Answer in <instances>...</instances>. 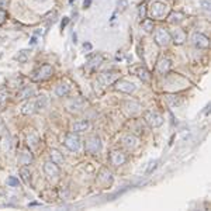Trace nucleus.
Listing matches in <instances>:
<instances>
[{
    "label": "nucleus",
    "instance_id": "f257e3e1",
    "mask_svg": "<svg viewBox=\"0 0 211 211\" xmlns=\"http://www.w3.org/2000/svg\"><path fill=\"white\" fill-rule=\"evenodd\" d=\"M169 12V6H167L165 2H161V0H152L149 4V14L152 18H158V20H162L165 16Z\"/></svg>",
    "mask_w": 211,
    "mask_h": 211
},
{
    "label": "nucleus",
    "instance_id": "f03ea898",
    "mask_svg": "<svg viewBox=\"0 0 211 211\" xmlns=\"http://www.w3.org/2000/svg\"><path fill=\"white\" fill-rule=\"evenodd\" d=\"M118 76H120V73L117 70H107V72H103L97 80H99L100 85L109 86V85H113L115 80H118Z\"/></svg>",
    "mask_w": 211,
    "mask_h": 211
},
{
    "label": "nucleus",
    "instance_id": "7ed1b4c3",
    "mask_svg": "<svg viewBox=\"0 0 211 211\" xmlns=\"http://www.w3.org/2000/svg\"><path fill=\"white\" fill-rule=\"evenodd\" d=\"M145 121L149 124V127L156 128V127H161L163 124V117L156 111H147L145 113Z\"/></svg>",
    "mask_w": 211,
    "mask_h": 211
},
{
    "label": "nucleus",
    "instance_id": "20e7f679",
    "mask_svg": "<svg viewBox=\"0 0 211 211\" xmlns=\"http://www.w3.org/2000/svg\"><path fill=\"white\" fill-rule=\"evenodd\" d=\"M52 75V66L51 65H42L40 69H37L32 75V79L40 82V80H45Z\"/></svg>",
    "mask_w": 211,
    "mask_h": 211
},
{
    "label": "nucleus",
    "instance_id": "39448f33",
    "mask_svg": "<svg viewBox=\"0 0 211 211\" xmlns=\"http://www.w3.org/2000/svg\"><path fill=\"white\" fill-rule=\"evenodd\" d=\"M65 147H66L68 149H70V151L77 152V151L80 149V138L77 137L75 132L68 134L66 138H65Z\"/></svg>",
    "mask_w": 211,
    "mask_h": 211
},
{
    "label": "nucleus",
    "instance_id": "423d86ee",
    "mask_svg": "<svg viewBox=\"0 0 211 211\" xmlns=\"http://www.w3.org/2000/svg\"><path fill=\"white\" fill-rule=\"evenodd\" d=\"M86 151L89 153H97L101 151V141L97 135H93L86 141Z\"/></svg>",
    "mask_w": 211,
    "mask_h": 211
},
{
    "label": "nucleus",
    "instance_id": "0eeeda50",
    "mask_svg": "<svg viewBox=\"0 0 211 211\" xmlns=\"http://www.w3.org/2000/svg\"><path fill=\"white\" fill-rule=\"evenodd\" d=\"M155 41L161 47H166L170 41V34L165 28H158L155 31Z\"/></svg>",
    "mask_w": 211,
    "mask_h": 211
},
{
    "label": "nucleus",
    "instance_id": "6e6552de",
    "mask_svg": "<svg viewBox=\"0 0 211 211\" xmlns=\"http://www.w3.org/2000/svg\"><path fill=\"white\" fill-rule=\"evenodd\" d=\"M191 42H193V45H196V47H199V48L210 47V40H208L204 34H201V32H194V34L191 35Z\"/></svg>",
    "mask_w": 211,
    "mask_h": 211
},
{
    "label": "nucleus",
    "instance_id": "1a4fd4ad",
    "mask_svg": "<svg viewBox=\"0 0 211 211\" xmlns=\"http://www.w3.org/2000/svg\"><path fill=\"white\" fill-rule=\"evenodd\" d=\"M115 89L120 91H124V93H134L135 91V85L128 80H115Z\"/></svg>",
    "mask_w": 211,
    "mask_h": 211
},
{
    "label": "nucleus",
    "instance_id": "9d476101",
    "mask_svg": "<svg viewBox=\"0 0 211 211\" xmlns=\"http://www.w3.org/2000/svg\"><path fill=\"white\" fill-rule=\"evenodd\" d=\"M44 172L47 173L49 177H55V176H59V173H61V169H59V166L55 163V162L49 161V162H45L44 163Z\"/></svg>",
    "mask_w": 211,
    "mask_h": 211
},
{
    "label": "nucleus",
    "instance_id": "9b49d317",
    "mask_svg": "<svg viewBox=\"0 0 211 211\" xmlns=\"http://www.w3.org/2000/svg\"><path fill=\"white\" fill-rule=\"evenodd\" d=\"M123 109H124V111H125L128 115H135L138 111H139L141 106H139V103H138V101L131 100V101H125V103H124Z\"/></svg>",
    "mask_w": 211,
    "mask_h": 211
},
{
    "label": "nucleus",
    "instance_id": "f8f14e48",
    "mask_svg": "<svg viewBox=\"0 0 211 211\" xmlns=\"http://www.w3.org/2000/svg\"><path fill=\"white\" fill-rule=\"evenodd\" d=\"M99 182L101 183V185H104V186H109V185H111L113 183V176H111V172H109L107 169H101L100 170V173H99Z\"/></svg>",
    "mask_w": 211,
    "mask_h": 211
},
{
    "label": "nucleus",
    "instance_id": "ddd939ff",
    "mask_svg": "<svg viewBox=\"0 0 211 211\" xmlns=\"http://www.w3.org/2000/svg\"><path fill=\"white\" fill-rule=\"evenodd\" d=\"M18 162H20L21 165H24V166H27V165H30L32 162V153H31V151H30L28 148L21 149L20 156H18Z\"/></svg>",
    "mask_w": 211,
    "mask_h": 211
},
{
    "label": "nucleus",
    "instance_id": "4468645a",
    "mask_svg": "<svg viewBox=\"0 0 211 211\" xmlns=\"http://www.w3.org/2000/svg\"><path fill=\"white\" fill-rule=\"evenodd\" d=\"M110 159H111V163L114 165V166H120V165H124L127 161V156L124 155L123 152H120V151H114V152H111V156H110Z\"/></svg>",
    "mask_w": 211,
    "mask_h": 211
},
{
    "label": "nucleus",
    "instance_id": "2eb2a0df",
    "mask_svg": "<svg viewBox=\"0 0 211 211\" xmlns=\"http://www.w3.org/2000/svg\"><path fill=\"white\" fill-rule=\"evenodd\" d=\"M170 38H173V42H175V44L180 45V44H183V42L186 41V32L183 31V30L177 28V30H175V31L172 32Z\"/></svg>",
    "mask_w": 211,
    "mask_h": 211
},
{
    "label": "nucleus",
    "instance_id": "dca6fc26",
    "mask_svg": "<svg viewBox=\"0 0 211 211\" xmlns=\"http://www.w3.org/2000/svg\"><path fill=\"white\" fill-rule=\"evenodd\" d=\"M170 68H172V63H170L169 59H167V58H162V59H159L156 69H158L159 73H167V72L170 70Z\"/></svg>",
    "mask_w": 211,
    "mask_h": 211
},
{
    "label": "nucleus",
    "instance_id": "f3484780",
    "mask_svg": "<svg viewBox=\"0 0 211 211\" xmlns=\"http://www.w3.org/2000/svg\"><path fill=\"white\" fill-rule=\"evenodd\" d=\"M123 144L127 149H135L138 145V139L134 135H125V137L123 138Z\"/></svg>",
    "mask_w": 211,
    "mask_h": 211
},
{
    "label": "nucleus",
    "instance_id": "a211bd4d",
    "mask_svg": "<svg viewBox=\"0 0 211 211\" xmlns=\"http://www.w3.org/2000/svg\"><path fill=\"white\" fill-rule=\"evenodd\" d=\"M132 72H134V73L137 75L141 80H142V82H148V80H149V73H148V70L145 69V68H142V66L134 68V69H132Z\"/></svg>",
    "mask_w": 211,
    "mask_h": 211
},
{
    "label": "nucleus",
    "instance_id": "6ab92c4d",
    "mask_svg": "<svg viewBox=\"0 0 211 211\" xmlns=\"http://www.w3.org/2000/svg\"><path fill=\"white\" fill-rule=\"evenodd\" d=\"M86 106V101L83 99H76L73 100V101L69 104V110L70 111H82L83 109H85Z\"/></svg>",
    "mask_w": 211,
    "mask_h": 211
},
{
    "label": "nucleus",
    "instance_id": "aec40b11",
    "mask_svg": "<svg viewBox=\"0 0 211 211\" xmlns=\"http://www.w3.org/2000/svg\"><path fill=\"white\" fill-rule=\"evenodd\" d=\"M69 91H70V86L66 85V83H61V85H58V86H56V89H55V93L58 94L59 97L66 96Z\"/></svg>",
    "mask_w": 211,
    "mask_h": 211
},
{
    "label": "nucleus",
    "instance_id": "412c9836",
    "mask_svg": "<svg viewBox=\"0 0 211 211\" xmlns=\"http://www.w3.org/2000/svg\"><path fill=\"white\" fill-rule=\"evenodd\" d=\"M23 114H32L34 111H37V107H35V100H31V101H27L26 104L23 106Z\"/></svg>",
    "mask_w": 211,
    "mask_h": 211
},
{
    "label": "nucleus",
    "instance_id": "4be33fe9",
    "mask_svg": "<svg viewBox=\"0 0 211 211\" xmlns=\"http://www.w3.org/2000/svg\"><path fill=\"white\" fill-rule=\"evenodd\" d=\"M49 155H51L52 162H55L56 165H62V163H63V156H62V153L59 152L58 149H51Z\"/></svg>",
    "mask_w": 211,
    "mask_h": 211
},
{
    "label": "nucleus",
    "instance_id": "5701e85b",
    "mask_svg": "<svg viewBox=\"0 0 211 211\" xmlns=\"http://www.w3.org/2000/svg\"><path fill=\"white\" fill-rule=\"evenodd\" d=\"M34 96V89L32 87H24L21 91H18L17 97L18 99H30Z\"/></svg>",
    "mask_w": 211,
    "mask_h": 211
},
{
    "label": "nucleus",
    "instance_id": "b1692460",
    "mask_svg": "<svg viewBox=\"0 0 211 211\" xmlns=\"http://www.w3.org/2000/svg\"><path fill=\"white\" fill-rule=\"evenodd\" d=\"M89 128V123L87 121H76L73 124V131L75 132H83Z\"/></svg>",
    "mask_w": 211,
    "mask_h": 211
},
{
    "label": "nucleus",
    "instance_id": "393cba45",
    "mask_svg": "<svg viewBox=\"0 0 211 211\" xmlns=\"http://www.w3.org/2000/svg\"><path fill=\"white\" fill-rule=\"evenodd\" d=\"M183 18H185V14H183L182 12H176V13H172V14L169 16V21L172 24H177L180 23V21H183Z\"/></svg>",
    "mask_w": 211,
    "mask_h": 211
},
{
    "label": "nucleus",
    "instance_id": "a878e982",
    "mask_svg": "<svg viewBox=\"0 0 211 211\" xmlns=\"http://www.w3.org/2000/svg\"><path fill=\"white\" fill-rule=\"evenodd\" d=\"M47 103H48V100H47V97L45 96L37 97V99H35V107H37V111H38V110L45 109V107H47Z\"/></svg>",
    "mask_w": 211,
    "mask_h": 211
},
{
    "label": "nucleus",
    "instance_id": "bb28decb",
    "mask_svg": "<svg viewBox=\"0 0 211 211\" xmlns=\"http://www.w3.org/2000/svg\"><path fill=\"white\" fill-rule=\"evenodd\" d=\"M20 175H21V177H23L24 183H27V185H30V183H31V173H30V170L27 169L26 166L20 169Z\"/></svg>",
    "mask_w": 211,
    "mask_h": 211
},
{
    "label": "nucleus",
    "instance_id": "cd10ccee",
    "mask_svg": "<svg viewBox=\"0 0 211 211\" xmlns=\"http://www.w3.org/2000/svg\"><path fill=\"white\" fill-rule=\"evenodd\" d=\"M27 141H28V145L31 148H35L37 145H38V142H40V139H38V135L37 134H34V132H31V134L27 137Z\"/></svg>",
    "mask_w": 211,
    "mask_h": 211
},
{
    "label": "nucleus",
    "instance_id": "c85d7f7f",
    "mask_svg": "<svg viewBox=\"0 0 211 211\" xmlns=\"http://www.w3.org/2000/svg\"><path fill=\"white\" fill-rule=\"evenodd\" d=\"M142 30L145 32H152L153 31V21L152 20H144L142 21Z\"/></svg>",
    "mask_w": 211,
    "mask_h": 211
},
{
    "label": "nucleus",
    "instance_id": "c756f323",
    "mask_svg": "<svg viewBox=\"0 0 211 211\" xmlns=\"http://www.w3.org/2000/svg\"><path fill=\"white\" fill-rule=\"evenodd\" d=\"M28 51H20L18 52V55L16 56V59H17L18 62H27V59H28Z\"/></svg>",
    "mask_w": 211,
    "mask_h": 211
},
{
    "label": "nucleus",
    "instance_id": "7c9ffc66",
    "mask_svg": "<svg viewBox=\"0 0 211 211\" xmlns=\"http://www.w3.org/2000/svg\"><path fill=\"white\" fill-rule=\"evenodd\" d=\"M103 61V58H101V56H94V59H91V61L90 62H89V66H90V68H93V66H99V65H100V62H101Z\"/></svg>",
    "mask_w": 211,
    "mask_h": 211
},
{
    "label": "nucleus",
    "instance_id": "2f4dec72",
    "mask_svg": "<svg viewBox=\"0 0 211 211\" xmlns=\"http://www.w3.org/2000/svg\"><path fill=\"white\" fill-rule=\"evenodd\" d=\"M156 166H158V161H151L149 162V166L147 167V173H151Z\"/></svg>",
    "mask_w": 211,
    "mask_h": 211
},
{
    "label": "nucleus",
    "instance_id": "473e14b6",
    "mask_svg": "<svg viewBox=\"0 0 211 211\" xmlns=\"http://www.w3.org/2000/svg\"><path fill=\"white\" fill-rule=\"evenodd\" d=\"M7 185L12 186V187H16V186H18V180L16 177H9L7 179Z\"/></svg>",
    "mask_w": 211,
    "mask_h": 211
},
{
    "label": "nucleus",
    "instance_id": "72a5a7b5",
    "mask_svg": "<svg viewBox=\"0 0 211 211\" xmlns=\"http://www.w3.org/2000/svg\"><path fill=\"white\" fill-rule=\"evenodd\" d=\"M6 18H7V13H6V10H3V9H0V26L6 21Z\"/></svg>",
    "mask_w": 211,
    "mask_h": 211
},
{
    "label": "nucleus",
    "instance_id": "f704fd0d",
    "mask_svg": "<svg viewBox=\"0 0 211 211\" xmlns=\"http://www.w3.org/2000/svg\"><path fill=\"white\" fill-rule=\"evenodd\" d=\"M127 6H128V2H127V0H120V2H118V7H120L121 10H125Z\"/></svg>",
    "mask_w": 211,
    "mask_h": 211
},
{
    "label": "nucleus",
    "instance_id": "c9c22d12",
    "mask_svg": "<svg viewBox=\"0 0 211 211\" xmlns=\"http://www.w3.org/2000/svg\"><path fill=\"white\" fill-rule=\"evenodd\" d=\"M6 96H7V91H6V90H0V103H3V101H4Z\"/></svg>",
    "mask_w": 211,
    "mask_h": 211
},
{
    "label": "nucleus",
    "instance_id": "e433bc0d",
    "mask_svg": "<svg viewBox=\"0 0 211 211\" xmlns=\"http://www.w3.org/2000/svg\"><path fill=\"white\" fill-rule=\"evenodd\" d=\"M68 23H69V17H63V20H62V23H61V28L63 30L65 27L68 26Z\"/></svg>",
    "mask_w": 211,
    "mask_h": 211
},
{
    "label": "nucleus",
    "instance_id": "4c0bfd02",
    "mask_svg": "<svg viewBox=\"0 0 211 211\" xmlns=\"http://www.w3.org/2000/svg\"><path fill=\"white\" fill-rule=\"evenodd\" d=\"M139 18H145V6L139 7Z\"/></svg>",
    "mask_w": 211,
    "mask_h": 211
},
{
    "label": "nucleus",
    "instance_id": "58836bf2",
    "mask_svg": "<svg viewBox=\"0 0 211 211\" xmlns=\"http://www.w3.org/2000/svg\"><path fill=\"white\" fill-rule=\"evenodd\" d=\"M203 7H204V10H207V12H208V10H210V3H208V2H203Z\"/></svg>",
    "mask_w": 211,
    "mask_h": 211
},
{
    "label": "nucleus",
    "instance_id": "ea45409f",
    "mask_svg": "<svg viewBox=\"0 0 211 211\" xmlns=\"http://www.w3.org/2000/svg\"><path fill=\"white\" fill-rule=\"evenodd\" d=\"M83 47H85V49H91V44H89V42H85Z\"/></svg>",
    "mask_w": 211,
    "mask_h": 211
},
{
    "label": "nucleus",
    "instance_id": "a19ab883",
    "mask_svg": "<svg viewBox=\"0 0 211 211\" xmlns=\"http://www.w3.org/2000/svg\"><path fill=\"white\" fill-rule=\"evenodd\" d=\"M35 42H37V38H35V37H32V38H31V41H30V44H31V45H34Z\"/></svg>",
    "mask_w": 211,
    "mask_h": 211
},
{
    "label": "nucleus",
    "instance_id": "79ce46f5",
    "mask_svg": "<svg viewBox=\"0 0 211 211\" xmlns=\"http://www.w3.org/2000/svg\"><path fill=\"white\" fill-rule=\"evenodd\" d=\"M90 3H91V0H86V2H85V7H89V6H90Z\"/></svg>",
    "mask_w": 211,
    "mask_h": 211
},
{
    "label": "nucleus",
    "instance_id": "37998d69",
    "mask_svg": "<svg viewBox=\"0 0 211 211\" xmlns=\"http://www.w3.org/2000/svg\"><path fill=\"white\" fill-rule=\"evenodd\" d=\"M72 2H75V0H70V3H72Z\"/></svg>",
    "mask_w": 211,
    "mask_h": 211
}]
</instances>
